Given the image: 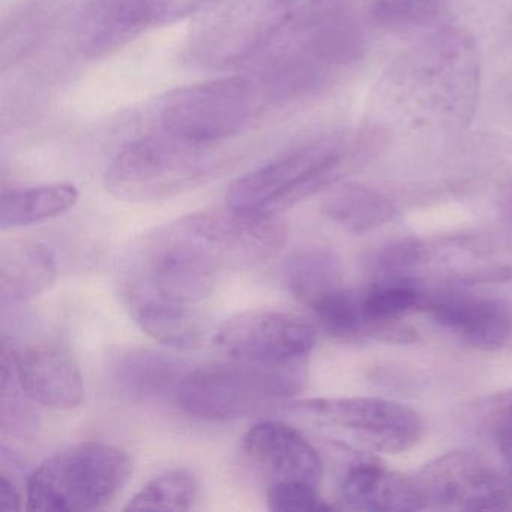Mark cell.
I'll return each instance as SVG.
<instances>
[{
    "instance_id": "cell-1",
    "label": "cell",
    "mask_w": 512,
    "mask_h": 512,
    "mask_svg": "<svg viewBox=\"0 0 512 512\" xmlns=\"http://www.w3.org/2000/svg\"><path fill=\"white\" fill-rule=\"evenodd\" d=\"M265 251V229L250 215L230 208L185 215L158 227L133 248L122 298L193 308L209 298L224 271L259 266Z\"/></svg>"
},
{
    "instance_id": "cell-2",
    "label": "cell",
    "mask_w": 512,
    "mask_h": 512,
    "mask_svg": "<svg viewBox=\"0 0 512 512\" xmlns=\"http://www.w3.org/2000/svg\"><path fill=\"white\" fill-rule=\"evenodd\" d=\"M383 86L415 125L466 127L481 86L478 44L464 29H440L406 53Z\"/></svg>"
},
{
    "instance_id": "cell-3",
    "label": "cell",
    "mask_w": 512,
    "mask_h": 512,
    "mask_svg": "<svg viewBox=\"0 0 512 512\" xmlns=\"http://www.w3.org/2000/svg\"><path fill=\"white\" fill-rule=\"evenodd\" d=\"M365 53L361 25L343 8L284 34L254 65L271 107L316 97Z\"/></svg>"
},
{
    "instance_id": "cell-4",
    "label": "cell",
    "mask_w": 512,
    "mask_h": 512,
    "mask_svg": "<svg viewBox=\"0 0 512 512\" xmlns=\"http://www.w3.org/2000/svg\"><path fill=\"white\" fill-rule=\"evenodd\" d=\"M295 0H208L182 49L194 70L254 67L287 31Z\"/></svg>"
},
{
    "instance_id": "cell-5",
    "label": "cell",
    "mask_w": 512,
    "mask_h": 512,
    "mask_svg": "<svg viewBox=\"0 0 512 512\" xmlns=\"http://www.w3.org/2000/svg\"><path fill=\"white\" fill-rule=\"evenodd\" d=\"M221 146L158 130L127 143L107 167L104 184L122 202L170 199L199 187L224 166Z\"/></svg>"
},
{
    "instance_id": "cell-6",
    "label": "cell",
    "mask_w": 512,
    "mask_h": 512,
    "mask_svg": "<svg viewBox=\"0 0 512 512\" xmlns=\"http://www.w3.org/2000/svg\"><path fill=\"white\" fill-rule=\"evenodd\" d=\"M305 383L307 371L302 361L233 359L188 371L176 392V401L194 418L226 421L292 397L304 389Z\"/></svg>"
},
{
    "instance_id": "cell-7",
    "label": "cell",
    "mask_w": 512,
    "mask_h": 512,
    "mask_svg": "<svg viewBox=\"0 0 512 512\" xmlns=\"http://www.w3.org/2000/svg\"><path fill=\"white\" fill-rule=\"evenodd\" d=\"M133 461L106 442H80L47 457L28 481V509L34 512L98 511L127 484Z\"/></svg>"
},
{
    "instance_id": "cell-8",
    "label": "cell",
    "mask_w": 512,
    "mask_h": 512,
    "mask_svg": "<svg viewBox=\"0 0 512 512\" xmlns=\"http://www.w3.org/2000/svg\"><path fill=\"white\" fill-rule=\"evenodd\" d=\"M271 109L256 74L221 77L175 89L158 104V130L193 142L224 145Z\"/></svg>"
},
{
    "instance_id": "cell-9",
    "label": "cell",
    "mask_w": 512,
    "mask_h": 512,
    "mask_svg": "<svg viewBox=\"0 0 512 512\" xmlns=\"http://www.w3.org/2000/svg\"><path fill=\"white\" fill-rule=\"evenodd\" d=\"M344 154L343 134L326 133L305 140L236 179L227 191V208L277 217L278 212L334 181Z\"/></svg>"
},
{
    "instance_id": "cell-10",
    "label": "cell",
    "mask_w": 512,
    "mask_h": 512,
    "mask_svg": "<svg viewBox=\"0 0 512 512\" xmlns=\"http://www.w3.org/2000/svg\"><path fill=\"white\" fill-rule=\"evenodd\" d=\"M200 0H89L77 13L73 47L86 61L103 59L137 38L196 14Z\"/></svg>"
},
{
    "instance_id": "cell-11",
    "label": "cell",
    "mask_w": 512,
    "mask_h": 512,
    "mask_svg": "<svg viewBox=\"0 0 512 512\" xmlns=\"http://www.w3.org/2000/svg\"><path fill=\"white\" fill-rule=\"evenodd\" d=\"M290 407L341 428L367 448L386 454L407 451L425 431L424 421L415 409L385 398H311Z\"/></svg>"
},
{
    "instance_id": "cell-12",
    "label": "cell",
    "mask_w": 512,
    "mask_h": 512,
    "mask_svg": "<svg viewBox=\"0 0 512 512\" xmlns=\"http://www.w3.org/2000/svg\"><path fill=\"white\" fill-rule=\"evenodd\" d=\"M425 509L499 511L512 508V476L470 451H452L415 476Z\"/></svg>"
},
{
    "instance_id": "cell-13",
    "label": "cell",
    "mask_w": 512,
    "mask_h": 512,
    "mask_svg": "<svg viewBox=\"0 0 512 512\" xmlns=\"http://www.w3.org/2000/svg\"><path fill=\"white\" fill-rule=\"evenodd\" d=\"M316 331L296 314L248 310L230 317L214 343L233 359L257 362H299L316 346Z\"/></svg>"
},
{
    "instance_id": "cell-14",
    "label": "cell",
    "mask_w": 512,
    "mask_h": 512,
    "mask_svg": "<svg viewBox=\"0 0 512 512\" xmlns=\"http://www.w3.org/2000/svg\"><path fill=\"white\" fill-rule=\"evenodd\" d=\"M242 452L266 481V487L307 484L320 487L323 467L307 437L280 421H263L242 439Z\"/></svg>"
},
{
    "instance_id": "cell-15",
    "label": "cell",
    "mask_w": 512,
    "mask_h": 512,
    "mask_svg": "<svg viewBox=\"0 0 512 512\" xmlns=\"http://www.w3.org/2000/svg\"><path fill=\"white\" fill-rule=\"evenodd\" d=\"M2 353L10 359L20 389L31 400L56 410L76 409L82 404V373L65 347L38 343L14 349L4 341Z\"/></svg>"
},
{
    "instance_id": "cell-16",
    "label": "cell",
    "mask_w": 512,
    "mask_h": 512,
    "mask_svg": "<svg viewBox=\"0 0 512 512\" xmlns=\"http://www.w3.org/2000/svg\"><path fill=\"white\" fill-rule=\"evenodd\" d=\"M424 313L479 350H499L512 338V304L494 296L430 292Z\"/></svg>"
},
{
    "instance_id": "cell-17",
    "label": "cell",
    "mask_w": 512,
    "mask_h": 512,
    "mask_svg": "<svg viewBox=\"0 0 512 512\" xmlns=\"http://www.w3.org/2000/svg\"><path fill=\"white\" fill-rule=\"evenodd\" d=\"M284 281L290 293L323 323L347 304L353 290L344 283L337 257L322 248H305L287 257Z\"/></svg>"
},
{
    "instance_id": "cell-18",
    "label": "cell",
    "mask_w": 512,
    "mask_h": 512,
    "mask_svg": "<svg viewBox=\"0 0 512 512\" xmlns=\"http://www.w3.org/2000/svg\"><path fill=\"white\" fill-rule=\"evenodd\" d=\"M340 508L349 511L404 512L425 509L418 481L374 461L350 467L340 487Z\"/></svg>"
},
{
    "instance_id": "cell-19",
    "label": "cell",
    "mask_w": 512,
    "mask_h": 512,
    "mask_svg": "<svg viewBox=\"0 0 512 512\" xmlns=\"http://www.w3.org/2000/svg\"><path fill=\"white\" fill-rule=\"evenodd\" d=\"M184 361L161 350H121L113 356L109 376L113 386L134 401H152L178 392L188 374Z\"/></svg>"
},
{
    "instance_id": "cell-20",
    "label": "cell",
    "mask_w": 512,
    "mask_h": 512,
    "mask_svg": "<svg viewBox=\"0 0 512 512\" xmlns=\"http://www.w3.org/2000/svg\"><path fill=\"white\" fill-rule=\"evenodd\" d=\"M58 280L55 257L40 242L14 241L0 251V295L4 304L32 301Z\"/></svg>"
},
{
    "instance_id": "cell-21",
    "label": "cell",
    "mask_w": 512,
    "mask_h": 512,
    "mask_svg": "<svg viewBox=\"0 0 512 512\" xmlns=\"http://www.w3.org/2000/svg\"><path fill=\"white\" fill-rule=\"evenodd\" d=\"M134 322L155 341L193 349L200 343L202 329L193 308L179 307L149 298H122Z\"/></svg>"
},
{
    "instance_id": "cell-22",
    "label": "cell",
    "mask_w": 512,
    "mask_h": 512,
    "mask_svg": "<svg viewBox=\"0 0 512 512\" xmlns=\"http://www.w3.org/2000/svg\"><path fill=\"white\" fill-rule=\"evenodd\" d=\"M79 196V190L71 184L5 191L0 200V227L14 229L59 217L76 205Z\"/></svg>"
},
{
    "instance_id": "cell-23",
    "label": "cell",
    "mask_w": 512,
    "mask_h": 512,
    "mask_svg": "<svg viewBox=\"0 0 512 512\" xmlns=\"http://www.w3.org/2000/svg\"><path fill=\"white\" fill-rule=\"evenodd\" d=\"M394 203L374 188L344 184L335 188L323 203V214L352 232H368L394 217Z\"/></svg>"
},
{
    "instance_id": "cell-24",
    "label": "cell",
    "mask_w": 512,
    "mask_h": 512,
    "mask_svg": "<svg viewBox=\"0 0 512 512\" xmlns=\"http://www.w3.org/2000/svg\"><path fill=\"white\" fill-rule=\"evenodd\" d=\"M428 290L412 278H382L361 295L365 335L376 323L401 320L407 314L424 313Z\"/></svg>"
},
{
    "instance_id": "cell-25",
    "label": "cell",
    "mask_w": 512,
    "mask_h": 512,
    "mask_svg": "<svg viewBox=\"0 0 512 512\" xmlns=\"http://www.w3.org/2000/svg\"><path fill=\"white\" fill-rule=\"evenodd\" d=\"M199 496L196 476L185 469L169 470L131 497L125 511H190Z\"/></svg>"
},
{
    "instance_id": "cell-26",
    "label": "cell",
    "mask_w": 512,
    "mask_h": 512,
    "mask_svg": "<svg viewBox=\"0 0 512 512\" xmlns=\"http://www.w3.org/2000/svg\"><path fill=\"white\" fill-rule=\"evenodd\" d=\"M443 7V0H373L370 19L385 28H416L436 22Z\"/></svg>"
},
{
    "instance_id": "cell-27",
    "label": "cell",
    "mask_w": 512,
    "mask_h": 512,
    "mask_svg": "<svg viewBox=\"0 0 512 512\" xmlns=\"http://www.w3.org/2000/svg\"><path fill=\"white\" fill-rule=\"evenodd\" d=\"M266 503L275 512L332 511L320 496L319 487L307 484H280L266 487Z\"/></svg>"
},
{
    "instance_id": "cell-28",
    "label": "cell",
    "mask_w": 512,
    "mask_h": 512,
    "mask_svg": "<svg viewBox=\"0 0 512 512\" xmlns=\"http://www.w3.org/2000/svg\"><path fill=\"white\" fill-rule=\"evenodd\" d=\"M488 427L500 454L512 466V391L494 403L488 416Z\"/></svg>"
},
{
    "instance_id": "cell-29",
    "label": "cell",
    "mask_w": 512,
    "mask_h": 512,
    "mask_svg": "<svg viewBox=\"0 0 512 512\" xmlns=\"http://www.w3.org/2000/svg\"><path fill=\"white\" fill-rule=\"evenodd\" d=\"M0 511H22V496L13 481L5 473H0Z\"/></svg>"
},
{
    "instance_id": "cell-30",
    "label": "cell",
    "mask_w": 512,
    "mask_h": 512,
    "mask_svg": "<svg viewBox=\"0 0 512 512\" xmlns=\"http://www.w3.org/2000/svg\"><path fill=\"white\" fill-rule=\"evenodd\" d=\"M205 2H208V0H200V5L205 4ZM200 5H199V8H200Z\"/></svg>"
}]
</instances>
